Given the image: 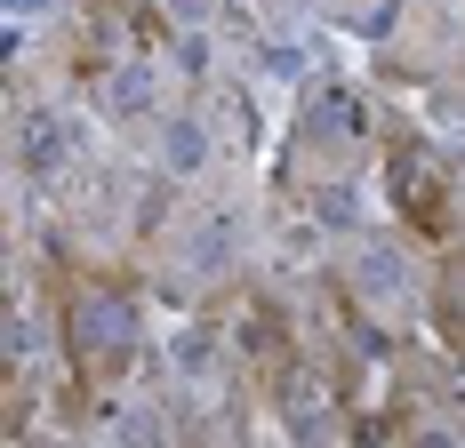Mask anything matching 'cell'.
<instances>
[{"mask_svg":"<svg viewBox=\"0 0 465 448\" xmlns=\"http://www.w3.org/2000/svg\"><path fill=\"white\" fill-rule=\"evenodd\" d=\"M209 368H217V345L209 336H185L177 345V376H209Z\"/></svg>","mask_w":465,"mask_h":448,"instance_id":"obj_9","label":"cell"},{"mask_svg":"<svg viewBox=\"0 0 465 448\" xmlns=\"http://www.w3.org/2000/svg\"><path fill=\"white\" fill-rule=\"evenodd\" d=\"M104 104H113V112H144V104H153V73H144V64L113 73V81H104Z\"/></svg>","mask_w":465,"mask_h":448,"instance_id":"obj_6","label":"cell"},{"mask_svg":"<svg viewBox=\"0 0 465 448\" xmlns=\"http://www.w3.org/2000/svg\"><path fill=\"white\" fill-rule=\"evenodd\" d=\"M225 257H232V232H225V217H209L201 232H193V265H201V272H217Z\"/></svg>","mask_w":465,"mask_h":448,"instance_id":"obj_8","label":"cell"},{"mask_svg":"<svg viewBox=\"0 0 465 448\" xmlns=\"http://www.w3.org/2000/svg\"><path fill=\"white\" fill-rule=\"evenodd\" d=\"M201 8H209V0H177V16H201Z\"/></svg>","mask_w":465,"mask_h":448,"instance_id":"obj_12","label":"cell"},{"mask_svg":"<svg viewBox=\"0 0 465 448\" xmlns=\"http://www.w3.org/2000/svg\"><path fill=\"white\" fill-rule=\"evenodd\" d=\"M113 441L121 448H161V416H153L144 401H129L121 416H113Z\"/></svg>","mask_w":465,"mask_h":448,"instance_id":"obj_7","label":"cell"},{"mask_svg":"<svg viewBox=\"0 0 465 448\" xmlns=\"http://www.w3.org/2000/svg\"><path fill=\"white\" fill-rule=\"evenodd\" d=\"M410 448H465V441L450 433V424H418V433H410Z\"/></svg>","mask_w":465,"mask_h":448,"instance_id":"obj_10","label":"cell"},{"mask_svg":"<svg viewBox=\"0 0 465 448\" xmlns=\"http://www.w3.org/2000/svg\"><path fill=\"white\" fill-rule=\"evenodd\" d=\"M33 16H56V0H8V24H16V33H25Z\"/></svg>","mask_w":465,"mask_h":448,"instance_id":"obj_11","label":"cell"},{"mask_svg":"<svg viewBox=\"0 0 465 448\" xmlns=\"http://www.w3.org/2000/svg\"><path fill=\"white\" fill-rule=\"evenodd\" d=\"M16 161H25V177H56V169L73 161L64 112H25V121H16Z\"/></svg>","mask_w":465,"mask_h":448,"instance_id":"obj_1","label":"cell"},{"mask_svg":"<svg viewBox=\"0 0 465 448\" xmlns=\"http://www.w3.org/2000/svg\"><path fill=\"white\" fill-rule=\"evenodd\" d=\"M161 152H169V169L177 177H193V169H209V121H169V136H161Z\"/></svg>","mask_w":465,"mask_h":448,"instance_id":"obj_3","label":"cell"},{"mask_svg":"<svg viewBox=\"0 0 465 448\" xmlns=\"http://www.w3.org/2000/svg\"><path fill=\"white\" fill-rule=\"evenodd\" d=\"M313 217H322L329 232H353V224H361V192H353V184H313Z\"/></svg>","mask_w":465,"mask_h":448,"instance_id":"obj_4","label":"cell"},{"mask_svg":"<svg viewBox=\"0 0 465 448\" xmlns=\"http://www.w3.org/2000/svg\"><path fill=\"white\" fill-rule=\"evenodd\" d=\"M353 280H361L370 297H401V280H410V265H401L393 248H370V257L353 265Z\"/></svg>","mask_w":465,"mask_h":448,"instance_id":"obj_5","label":"cell"},{"mask_svg":"<svg viewBox=\"0 0 465 448\" xmlns=\"http://www.w3.org/2000/svg\"><path fill=\"white\" fill-rule=\"evenodd\" d=\"M73 336H81V353H113V345H129V305H121L113 288H89V297L73 305Z\"/></svg>","mask_w":465,"mask_h":448,"instance_id":"obj_2","label":"cell"}]
</instances>
